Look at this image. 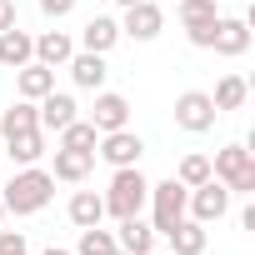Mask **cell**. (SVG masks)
<instances>
[{
  "label": "cell",
  "instance_id": "1",
  "mask_svg": "<svg viewBox=\"0 0 255 255\" xmlns=\"http://www.w3.org/2000/svg\"><path fill=\"white\" fill-rule=\"evenodd\" d=\"M50 195H55V175L50 170H35V165H20L10 175V185L0 190V205H5L10 215H35V210L50 205Z\"/></svg>",
  "mask_w": 255,
  "mask_h": 255
},
{
  "label": "cell",
  "instance_id": "2",
  "mask_svg": "<svg viewBox=\"0 0 255 255\" xmlns=\"http://www.w3.org/2000/svg\"><path fill=\"white\" fill-rule=\"evenodd\" d=\"M145 195H150V180L140 175V165H120L115 180H110V190H105V215H115V220L140 215Z\"/></svg>",
  "mask_w": 255,
  "mask_h": 255
},
{
  "label": "cell",
  "instance_id": "3",
  "mask_svg": "<svg viewBox=\"0 0 255 255\" xmlns=\"http://www.w3.org/2000/svg\"><path fill=\"white\" fill-rule=\"evenodd\" d=\"M210 175L235 195H250L255 190V160H250V150L245 145H225V150H215V160H210Z\"/></svg>",
  "mask_w": 255,
  "mask_h": 255
},
{
  "label": "cell",
  "instance_id": "4",
  "mask_svg": "<svg viewBox=\"0 0 255 255\" xmlns=\"http://www.w3.org/2000/svg\"><path fill=\"white\" fill-rule=\"evenodd\" d=\"M185 195H190V190H185L175 175H170V180H160V185H150V195H145V200H150V215H155V225H150V230L170 235V230L185 220Z\"/></svg>",
  "mask_w": 255,
  "mask_h": 255
},
{
  "label": "cell",
  "instance_id": "5",
  "mask_svg": "<svg viewBox=\"0 0 255 255\" xmlns=\"http://www.w3.org/2000/svg\"><path fill=\"white\" fill-rule=\"evenodd\" d=\"M215 100L205 95V90H185V95H175V125L180 130H190V135H205L210 125H215Z\"/></svg>",
  "mask_w": 255,
  "mask_h": 255
},
{
  "label": "cell",
  "instance_id": "6",
  "mask_svg": "<svg viewBox=\"0 0 255 255\" xmlns=\"http://www.w3.org/2000/svg\"><path fill=\"white\" fill-rule=\"evenodd\" d=\"M225 210H230V190H225V185H220L215 175H210L205 185H195V190L185 195V215H190V220H200V225L220 220Z\"/></svg>",
  "mask_w": 255,
  "mask_h": 255
},
{
  "label": "cell",
  "instance_id": "7",
  "mask_svg": "<svg viewBox=\"0 0 255 255\" xmlns=\"http://www.w3.org/2000/svg\"><path fill=\"white\" fill-rule=\"evenodd\" d=\"M95 145H100L95 155H100L105 165H115V170H120V165H140V155H145V140L130 130V125H125V130H105Z\"/></svg>",
  "mask_w": 255,
  "mask_h": 255
},
{
  "label": "cell",
  "instance_id": "8",
  "mask_svg": "<svg viewBox=\"0 0 255 255\" xmlns=\"http://www.w3.org/2000/svg\"><path fill=\"white\" fill-rule=\"evenodd\" d=\"M90 125L105 135V130H125L130 125V100L115 95V90H100L95 95V110H90Z\"/></svg>",
  "mask_w": 255,
  "mask_h": 255
},
{
  "label": "cell",
  "instance_id": "9",
  "mask_svg": "<svg viewBox=\"0 0 255 255\" xmlns=\"http://www.w3.org/2000/svg\"><path fill=\"white\" fill-rule=\"evenodd\" d=\"M210 50H215V55H230V60L245 55V50H250V20H225V15H220L215 30H210Z\"/></svg>",
  "mask_w": 255,
  "mask_h": 255
},
{
  "label": "cell",
  "instance_id": "10",
  "mask_svg": "<svg viewBox=\"0 0 255 255\" xmlns=\"http://www.w3.org/2000/svg\"><path fill=\"white\" fill-rule=\"evenodd\" d=\"M160 25H165L160 5L140 0V5H125V25H120V35H130V40H155V35H160Z\"/></svg>",
  "mask_w": 255,
  "mask_h": 255
},
{
  "label": "cell",
  "instance_id": "11",
  "mask_svg": "<svg viewBox=\"0 0 255 255\" xmlns=\"http://www.w3.org/2000/svg\"><path fill=\"white\" fill-rule=\"evenodd\" d=\"M35 115H40V130H65V125L75 120V100L65 90H50V95H40Z\"/></svg>",
  "mask_w": 255,
  "mask_h": 255
},
{
  "label": "cell",
  "instance_id": "12",
  "mask_svg": "<svg viewBox=\"0 0 255 255\" xmlns=\"http://www.w3.org/2000/svg\"><path fill=\"white\" fill-rule=\"evenodd\" d=\"M65 65H70V80H75L80 90H100L105 75H110V70H105V55H95V50H80V55H70Z\"/></svg>",
  "mask_w": 255,
  "mask_h": 255
},
{
  "label": "cell",
  "instance_id": "13",
  "mask_svg": "<svg viewBox=\"0 0 255 255\" xmlns=\"http://www.w3.org/2000/svg\"><path fill=\"white\" fill-rule=\"evenodd\" d=\"M15 90H20V100H40V95L55 90V70L40 65V60H30V65L15 70Z\"/></svg>",
  "mask_w": 255,
  "mask_h": 255
},
{
  "label": "cell",
  "instance_id": "14",
  "mask_svg": "<svg viewBox=\"0 0 255 255\" xmlns=\"http://www.w3.org/2000/svg\"><path fill=\"white\" fill-rule=\"evenodd\" d=\"M35 60V35H25V30H0V65H10V70H20V65H30Z\"/></svg>",
  "mask_w": 255,
  "mask_h": 255
},
{
  "label": "cell",
  "instance_id": "15",
  "mask_svg": "<svg viewBox=\"0 0 255 255\" xmlns=\"http://www.w3.org/2000/svg\"><path fill=\"white\" fill-rule=\"evenodd\" d=\"M5 155H10L15 165H35V160L45 155V130L35 125V130H15V135H5Z\"/></svg>",
  "mask_w": 255,
  "mask_h": 255
},
{
  "label": "cell",
  "instance_id": "16",
  "mask_svg": "<svg viewBox=\"0 0 255 255\" xmlns=\"http://www.w3.org/2000/svg\"><path fill=\"white\" fill-rule=\"evenodd\" d=\"M115 245H120L125 255H150V245H155V230H150L140 215H125V220H120V235H115Z\"/></svg>",
  "mask_w": 255,
  "mask_h": 255
},
{
  "label": "cell",
  "instance_id": "17",
  "mask_svg": "<svg viewBox=\"0 0 255 255\" xmlns=\"http://www.w3.org/2000/svg\"><path fill=\"white\" fill-rule=\"evenodd\" d=\"M115 40H120V20H110V15H90V20H85V30H80V45H85V50H95V55H105Z\"/></svg>",
  "mask_w": 255,
  "mask_h": 255
},
{
  "label": "cell",
  "instance_id": "18",
  "mask_svg": "<svg viewBox=\"0 0 255 255\" xmlns=\"http://www.w3.org/2000/svg\"><path fill=\"white\" fill-rule=\"evenodd\" d=\"M70 55H75V40H70L65 30H45V35H35V60H40V65L55 70V65H65Z\"/></svg>",
  "mask_w": 255,
  "mask_h": 255
},
{
  "label": "cell",
  "instance_id": "19",
  "mask_svg": "<svg viewBox=\"0 0 255 255\" xmlns=\"http://www.w3.org/2000/svg\"><path fill=\"white\" fill-rule=\"evenodd\" d=\"M90 165H95V150H55V180H70V185H80L85 175H90Z\"/></svg>",
  "mask_w": 255,
  "mask_h": 255
},
{
  "label": "cell",
  "instance_id": "20",
  "mask_svg": "<svg viewBox=\"0 0 255 255\" xmlns=\"http://www.w3.org/2000/svg\"><path fill=\"white\" fill-rule=\"evenodd\" d=\"M105 220V195H95V190H75L70 195V225H100Z\"/></svg>",
  "mask_w": 255,
  "mask_h": 255
},
{
  "label": "cell",
  "instance_id": "21",
  "mask_svg": "<svg viewBox=\"0 0 255 255\" xmlns=\"http://www.w3.org/2000/svg\"><path fill=\"white\" fill-rule=\"evenodd\" d=\"M165 240H170V250H175V255H205V225H200V220H190V215H185Z\"/></svg>",
  "mask_w": 255,
  "mask_h": 255
},
{
  "label": "cell",
  "instance_id": "22",
  "mask_svg": "<svg viewBox=\"0 0 255 255\" xmlns=\"http://www.w3.org/2000/svg\"><path fill=\"white\" fill-rule=\"evenodd\" d=\"M40 115H35V100H15L5 115H0V135H15V130H35Z\"/></svg>",
  "mask_w": 255,
  "mask_h": 255
},
{
  "label": "cell",
  "instance_id": "23",
  "mask_svg": "<svg viewBox=\"0 0 255 255\" xmlns=\"http://www.w3.org/2000/svg\"><path fill=\"white\" fill-rule=\"evenodd\" d=\"M180 25L185 30H195V25H215L220 20V10H215V0H180Z\"/></svg>",
  "mask_w": 255,
  "mask_h": 255
},
{
  "label": "cell",
  "instance_id": "24",
  "mask_svg": "<svg viewBox=\"0 0 255 255\" xmlns=\"http://www.w3.org/2000/svg\"><path fill=\"white\" fill-rule=\"evenodd\" d=\"M245 95H250V85H245L240 75H225V80L215 85V95H210V100H215V110H240V105H245Z\"/></svg>",
  "mask_w": 255,
  "mask_h": 255
},
{
  "label": "cell",
  "instance_id": "25",
  "mask_svg": "<svg viewBox=\"0 0 255 255\" xmlns=\"http://www.w3.org/2000/svg\"><path fill=\"white\" fill-rule=\"evenodd\" d=\"M95 140H100V130H95L90 120H70L65 130H60V145L65 150H95Z\"/></svg>",
  "mask_w": 255,
  "mask_h": 255
},
{
  "label": "cell",
  "instance_id": "26",
  "mask_svg": "<svg viewBox=\"0 0 255 255\" xmlns=\"http://www.w3.org/2000/svg\"><path fill=\"white\" fill-rule=\"evenodd\" d=\"M110 250H115V235H110V230H100V225H85V230H80L75 255H110Z\"/></svg>",
  "mask_w": 255,
  "mask_h": 255
},
{
  "label": "cell",
  "instance_id": "27",
  "mask_svg": "<svg viewBox=\"0 0 255 255\" xmlns=\"http://www.w3.org/2000/svg\"><path fill=\"white\" fill-rule=\"evenodd\" d=\"M175 180H180L185 190L205 185V180H210V160H205V155H185V160H180V170H175Z\"/></svg>",
  "mask_w": 255,
  "mask_h": 255
},
{
  "label": "cell",
  "instance_id": "28",
  "mask_svg": "<svg viewBox=\"0 0 255 255\" xmlns=\"http://www.w3.org/2000/svg\"><path fill=\"white\" fill-rule=\"evenodd\" d=\"M0 255H30L25 235H20V230H0Z\"/></svg>",
  "mask_w": 255,
  "mask_h": 255
},
{
  "label": "cell",
  "instance_id": "29",
  "mask_svg": "<svg viewBox=\"0 0 255 255\" xmlns=\"http://www.w3.org/2000/svg\"><path fill=\"white\" fill-rule=\"evenodd\" d=\"M40 10H45L50 20H60V15H70V10H75V0H40Z\"/></svg>",
  "mask_w": 255,
  "mask_h": 255
},
{
  "label": "cell",
  "instance_id": "30",
  "mask_svg": "<svg viewBox=\"0 0 255 255\" xmlns=\"http://www.w3.org/2000/svg\"><path fill=\"white\" fill-rule=\"evenodd\" d=\"M15 25V5H10V0H0V30H10Z\"/></svg>",
  "mask_w": 255,
  "mask_h": 255
},
{
  "label": "cell",
  "instance_id": "31",
  "mask_svg": "<svg viewBox=\"0 0 255 255\" xmlns=\"http://www.w3.org/2000/svg\"><path fill=\"white\" fill-rule=\"evenodd\" d=\"M45 255H75V250H60V245H50V250H45Z\"/></svg>",
  "mask_w": 255,
  "mask_h": 255
},
{
  "label": "cell",
  "instance_id": "32",
  "mask_svg": "<svg viewBox=\"0 0 255 255\" xmlns=\"http://www.w3.org/2000/svg\"><path fill=\"white\" fill-rule=\"evenodd\" d=\"M115 5H140V0H115Z\"/></svg>",
  "mask_w": 255,
  "mask_h": 255
},
{
  "label": "cell",
  "instance_id": "33",
  "mask_svg": "<svg viewBox=\"0 0 255 255\" xmlns=\"http://www.w3.org/2000/svg\"><path fill=\"white\" fill-rule=\"evenodd\" d=\"M110 255H125V250H120V245H115V250H110Z\"/></svg>",
  "mask_w": 255,
  "mask_h": 255
},
{
  "label": "cell",
  "instance_id": "34",
  "mask_svg": "<svg viewBox=\"0 0 255 255\" xmlns=\"http://www.w3.org/2000/svg\"><path fill=\"white\" fill-rule=\"evenodd\" d=\"M0 215H5V205H0Z\"/></svg>",
  "mask_w": 255,
  "mask_h": 255
}]
</instances>
